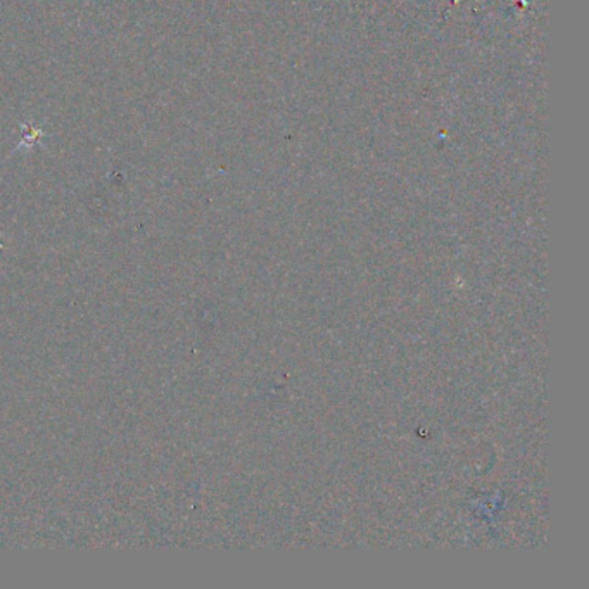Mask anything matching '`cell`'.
Masks as SVG:
<instances>
[{
	"instance_id": "1",
	"label": "cell",
	"mask_w": 589,
	"mask_h": 589,
	"mask_svg": "<svg viewBox=\"0 0 589 589\" xmlns=\"http://www.w3.org/2000/svg\"><path fill=\"white\" fill-rule=\"evenodd\" d=\"M47 132H43V128H37L35 125L32 123H21V141H19V144L16 145L14 151H21V149H26V151H30L32 147H35L37 144L40 142V138L47 137Z\"/></svg>"
}]
</instances>
